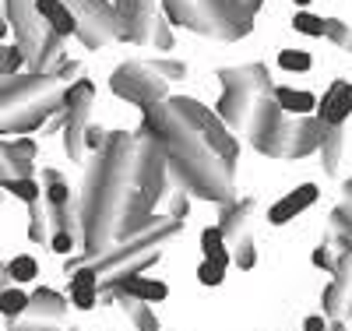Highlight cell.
<instances>
[{
  "label": "cell",
  "instance_id": "1",
  "mask_svg": "<svg viewBox=\"0 0 352 331\" xmlns=\"http://www.w3.org/2000/svg\"><path fill=\"white\" fill-rule=\"evenodd\" d=\"M113 8H116V18H120V36L124 39L159 46V50L173 46V32H169L166 18L155 14L152 0H116Z\"/></svg>",
  "mask_w": 352,
  "mask_h": 331
},
{
  "label": "cell",
  "instance_id": "2",
  "mask_svg": "<svg viewBox=\"0 0 352 331\" xmlns=\"http://www.w3.org/2000/svg\"><path fill=\"white\" fill-rule=\"evenodd\" d=\"M67 4L78 14V39L88 50H99L113 36H120V18H116V8L106 4V0H67Z\"/></svg>",
  "mask_w": 352,
  "mask_h": 331
},
{
  "label": "cell",
  "instance_id": "3",
  "mask_svg": "<svg viewBox=\"0 0 352 331\" xmlns=\"http://www.w3.org/2000/svg\"><path fill=\"white\" fill-rule=\"evenodd\" d=\"M109 85L120 99H131L138 106H155V99L166 96V78L152 64H120Z\"/></svg>",
  "mask_w": 352,
  "mask_h": 331
},
{
  "label": "cell",
  "instance_id": "4",
  "mask_svg": "<svg viewBox=\"0 0 352 331\" xmlns=\"http://www.w3.org/2000/svg\"><path fill=\"white\" fill-rule=\"evenodd\" d=\"M4 14H8V25L14 28L18 46L28 56V67H32V60L39 53V43L46 36V21L36 11V0H4Z\"/></svg>",
  "mask_w": 352,
  "mask_h": 331
},
{
  "label": "cell",
  "instance_id": "5",
  "mask_svg": "<svg viewBox=\"0 0 352 331\" xmlns=\"http://www.w3.org/2000/svg\"><path fill=\"white\" fill-rule=\"evenodd\" d=\"M60 109H64V92H56V96H50V99H39V103H32V106L0 113V134H32V131L46 127Z\"/></svg>",
  "mask_w": 352,
  "mask_h": 331
},
{
  "label": "cell",
  "instance_id": "6",
  "mask_svg": "<svg viewBox=\"0 0 352 331\" xmlns=\"http://www.w3.org/2000/svg\"><path fill=\"white\" fill-rule=\"evenodd\" d=\"M352 116V81H331V88L324 96H320V103H317V120L324 127H342L345 120Z\"/></svg>",
  "mask_w": 352,
  "mask_h": 331
},
{
  "label": "cell",
  "instance_id": "7",
  "mask_svg": "<svg viewBox=\"0 0 352 331\" xmlns=\"http://www.w3.org/2000/svg\"><path fill=\"white\" fill-rule=\"evenodd\" d=\"M67 303L74 310H96L99 303V268L81 264L74 272H67Z\"/></svg>",
  "mask_w": 352,
  "mask_h": 331
},
{
  "label": "cell",
  "instance_id": "8",
  "mask_svg": "<svg viewBox=\"0 0 352 331\" xmlns=\"http://www.w3.org/2000/svg\"><path fill=\"white\" fill-rule=\"evenodd\" d=\"M317 197H320L317 184H300L296 191H289L285 197H278V201L268 208V222H272V226H285V222H292L296 215H303L310 204H317Z\"/></svg>",
  "mask_w": 352,
  "mask_h": 331
},
{
  "label": "cell",
  "instance_id": "9",
  "mask_svg": "<svg viewBox=\"0 0 352 331\" xmlns=\"http://www.w3.org/2000/svg\"><path fill=\"white\" fill-rule=\"evenodd\" d=\"M120 292L127 299H138V303H166V299H169V286L166 282L148 279V275H138V272H127L120 279Z\"/></svg>",
  "mask_w": 352,
  "mask_h": 331
},
{
  "label": "cell",
  "instance_id": "10",
  "mask_svg": "<svg viewBox=\"0 0 352 331\" xmlns=\"http://www.w3.org/2000/svg\"><path fill=\"white\" fill-rule=\"evenodd\" d=\"M36 11L46 21V28H53L56 36H78V14L71 11L67 0H36Z\"/></svg>",
  "mask_w": 352,
  "mask_h": 331
},
{
  "label": "cell",
  "instance_id": "11",
  "mask_svg": "<svg viewBox=\"0 0 352 331\" xmlns=\"http://www.w3.org/2000/svg\"><path fill=\"white\" fill-rule=\"evenodd\" d=\"M272 99L282 106V113H289V116H310V113H317V96L314 92H303V88H272Z\"/></svg>",
  "mask_w": 352,
  "mask_h": 331
},
{
  "label": "cell",
  "instance_id": "12",
  "mask_svg": "<svg viewBox=\"0 0 352 331\" xmlns=\"http://www.w3.org/2000/svg\"><path fill=\"white\" fill-rule=\"evenodd\" d=\"M201 254L208 261H219V264H232V254L226 247V229L222 226H204L201 229Z\"/></svg>",
  "mask_w": 352,
  "mask_h": 331
},
{
  "label": "cell",
  "instance_id": "13",
  "mask_svg": "<svg viewBox=\"0 0 352 331\" xmlns=\"http://www.w3.org/2000/svg\"><path fill=\"white\" fill-rule=\"evenodd\" d=\"M28 307H32V296H28L21 286H8V289H0V317H8V321H18L28 314Z\"/></svg>",
  "mask_w": 352,
  "mask_h": 331
},
{
  "label": "cell",
  "instance_id": "14",
  "mask_svg": "<svg viewBox=\"0 0 352 331\" xmlns=\"http://www.w3.org/2000/svg\"><path fill=\"white\" fill-rule=\"evenodd\" d=\"M4 191L14 197V201H21V204H39V197H43V184L36 176H11L8 184H4Z\"/></svg>",
  "mask_w": 352,
  "mask_h": 331
},
{
  "label": "cell",
  "instance_id": "15",
  "mask_svg": "<svg viewBox=\"0 0 352 331\" xmlns=\"http://www.w3.org/2000/svg\"><path fill=\"white\" fill-rule=\"evenodd\" d=\"M64 310H67V303H64L60 292H53L46 286L32 292V307H28V314H36V317H60Z\"/></svg>",
  "mask_w": 352,
  "mask_h": 331
},
{
  "label": "cell",
  "instance_id": "16",
  "mask_svg": "<svg viewBox=\"0 0 352 331\" xmlns=\"http://www.w3.org/2000/svg\"><path fill=\"white\" fill-rule=\"evenodd\" d=\"M43 197L50 201V208H67L71 204V187L64 184V176L56 169H43Z\"/></svg>",
  "mask_w": 352,
  "mask_h": 331
},
{
  "label": "cell",
  "instance_id": "17",
  "mask_svg": "<svg viewBox=\"0 0 352 331\" xmlns=\"http://www.w3.org/2000/svg\"><path fill=\"white\" fill-rule=\"evenodd\" d=\"M4 275L11 279V286H25V282H32L39 275V261L32 254H18L4 264Z\"/></svg>",
  "mask_w": 352,
  "mask_h": 331
},
{
  "label": "cell",
  "instance_id": "18",
  "mask_svg": "<svg viewBox=\"0 0 352 331\" xmlns=\"http://www.w3.org/2000/svg\"><path fill=\"white\" fill-rule=\"evenodd\" d=\"M201 131H204V141H208L219 156H226V159H229L232 152H236V141H232V134H226V127L219 124V116H212Z\"/></svg>",
  "mask_w": 352,
  "mask_h": 331
},
{
  "label": "cell",
  "instance_id": "19",
  "mask_svg": "<svg viewBox=\"0 0 352 331\" xmlns=\"http://www.w3.org/2000/svg\"><path fill=\"white\" fill-rule=\"evenodd\" d=\"M292 28H296L300 36H310V39L328 36V21L317 18V14H310V11H296V18H292Z\"/></svg>",
  "mask_w": 352,
  "mask_h": 331
},
{
  "label": "cell",
  "instance_id": "20",
  "mask_svg": "<svg viewBox=\"0 0 352 331\" xmlns=\"http://www.w3.org/2000/svg\"><path fill=\"white\" fill-rule=\"evenodd\" d=\"M197 282H201L204 289H219V286L226 282V264L201 257V264H197Z\"/></svg>",
  "mask_w": 352,
  "mask_h": 331
},
{
  "label": "cell",
  "instance_id": "21",
  "mask_svg": "<svg viewBox=\"0 0 352 331\" xmlns=\"http://www.w3.org/2000/svg\"><path fill=\"white\" fill-rule=\"evenodd\" d=\"M25 64H28V56H25V50H21L18 43H14V46H0V74L14 78Z\"/></svg>",
  "mask_w": 352,
  "mask_h": 331
},
{
  "label": "cell",
  "instance_id": "22",
  "mask_svg": "<svg viewBox=\"0 0 352 331\" xmlns=\"http://www.w3.org/2000/svg\"><path fill=\"white\" fill-rule=\"evenodd\" d=\"M278 67H282V71H300V74H303V71L314 67V56H310L307 50H282V53H278Z\"/></svg>",
  "mask_w": 352,
  "mask_h": 331
},
{
  "label": "cell",
  "instance_id": "23",
  "mask_svg": "<svg viewBox=\"0 0 352 331\" xmlns=\"http://www.w3.org/2000/svg\"><path fill=\"white\" fill-rule=\"evenodd\" d=\"M50 247H53V254H60V257H71V254H74V236H71V229H60V233H53V236H50Z\"/></svg>",
  "mask_w": 352,
  "mask_h": 331
},
{
  "label": "cell",
  "instance_id": "24",
  "mask_svg": "<svg viewBox=\"0 0 352 331\" xmlns=\"http://www.w3.org/2000/svg\"><path fill=\"white\" fill-rule=\"evenodd\" d=\"M28 239H32V244L46 239V219L39 212V204H32V212H28Z\"/></svg>",
  "mask_w": 352,
  "mask_h": 331
},
{
  "label": "cell",
  "instance_id": "25",
  "mask_svg": "<svg viewBox=\"0 0 352 331\" xmlns=\"http://www.w3.org/2000/svg\"><path fill=\"white\" fill-rule=\"evenodd\" d=\"M152 67L166 78V81H173V78H184L187 74V67L184 64H176V60H152Z\"/></svg>",
  "mask_w": 352,
  "mask_h": 331
},
{
  "label": "cell",
  "instance_id": "26",
  "mask_svg": "<svg viewBox=\"0 0 352 331\" xmlns=\"http://www.w3.org/2000/svg\"><path fill=\"white\" fill-rule=\"evenodd\" d=\"M328 36H331L338 46H345V50H349V43H352L349 25H345V21H335V18H328Z\"/></svg>",
  "mask_w": 352,
  "mask_h": 331
},
{
  "label": "cell",
  "instance_id": "27",
  "mask_svg": "<svg viewBox=\"0 0 352 331\" xmlns=\"http://www.w3.org/2000/svg\"><path fill=\"white\" fill-rule=\"evenodd\" d=\"M85 145L99 152V148L106 145V131H102V127H96V124H88V127H85Z\"/></svg>",
  "mask_w": 352,
  "mask_h": 331
},
{
  "label": "cell",
  "instance_id": "28",
  "mask_svg": "<svg viewBox=\"0 0 352 331\" xmlns=\"http://www.w3.org/2000/svg\"><path fill=\"white\" fill-rule=\"evenodd\" d=\"M303 331H328V317H320V314H310L303 321Z\"/></svg>",
  "mask_w": 352,
  "mask_h": 331
},
{
  "label": "cell",
  "instance_id": "29",
  "mask_svg": "<svg viewBox=\"0 0 352 331\" xmlns=\"http://www.w3.org/2000/svg\"><path fill=\"white\" fill-rule=\"evenodd\" d=\"M310 261H314L317 268H331V254H328L324 247H317V250L310 254Z\"/></svg>",
  "mask_w": 352,
  "mask_h": 331
},
{
  "label": "cell",
  "instance_id": "30",
  "mask_svg": "<svg viewBox=\"0 0 352 331\" xmlns=\"http://www.w3.org/2000/svg\"><path fill=\"white\" fill-rule=\"evenodd\" d=\"M8 28H11V25H8V14H4V11H0V36H4V32H8Z\"/></svg>",
  "mask_w": 352,
  "mask_h": 331
},
{
  "label": "cell",
  "instance_id": "31",
  "mask_svg": "<svg viewBox=\"0 0 352 331\" xmlns=\"http://www.w3.org/2000/svg\"><path fill=\"white\" fill-rule=\"evenodd\" d=\"M243 4H247L250 11H257V8H261V0H243Z\"/></svg>",
  "mask_w": 352,
  "mask_h": 331
},
{
  "label": "cell",
  "instance_id": "32",
  "mask_svg": "<svg viewBox=\"0 0 352 331\" xmlns=\"http://www.w3.org/2000/svg\"><path fill=\"white\" fill-rule=\"evenodd\" d=\"M292 4H296V8H307V4H310V0H292Z\"/></svg>",
  "mask_w": 352,
  "mask_h": 331
}]
</instances>
